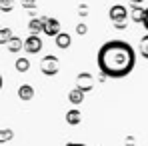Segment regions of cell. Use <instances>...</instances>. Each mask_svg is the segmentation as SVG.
I'll list each match as a JSON object with an SVG mask.
<instances>
[{"label":"cell","mask_w":148,"mask_h":146,"mask_svg":"<svg viewBox=\"0 0 148 146\" xmlns=\"http://www.w3.org/2000/svg\"><path fill=\"white\" fill-rule=\"evenodd\" d=\"M96 64L102 78H126L136 66V50L126 40H108L100 46Z\"/></svg>","instance_id":"1"},{"label":"cell","mask_w":148,"mask_h":146,"mask_svg":"<svg viewBox=\"0 0 148 146\" xmlns=\"http://www.w3.org/2000/svg\"><path fill=\"white\" fill-rule=\"evenodd\" d=\"M58 70H60V60L54 54L42 56V60H40V72L44 74V76H56Z\"/></svg>","instance_id":"2"},{"label":"cell","mask_w":148,"mask_h":146,"mask_svg":"<svg viewBox=\"0 0 148 146\" xmlns=\"http://www.w3.org/2000/svg\"><path fill=\"white\" fill-rule=\"evenodd\" d=\"M108 18H110V22H112V24L128 22L130 12H128V8H126L124 4H114V6H110V10H108Z\"/></svg>","instance_id":"3"},{"label":"cell","mask_w":148,"mask_h":146,"mask_svg":"<svg viewBox=\"0 0 148 146\" xmlns=\"http://www.w3.org/2000/svg\"><path fill=\"white\" fill-rule=\"evenodd\" d=\"M74 88H78L80 92H90L92 88H94V76L90 72H80V74H76V86Z\"/></svg>","instance_id":"4"},{"label":"cell","mask_w":148,"mask_h":146,"mask_svg":"<svg viewBox=\"0 0 148 146\" xmlns=\"http://www.w3.org/2000/svg\"><path fill=\"white\" fill-rule=\"evenodd\" d=\"M40 20H42V24H44V34L46 36H52V38H56L62 30H60V22H58V18H50V16H40Z\"/></svg>","instance_id":"5"},{"label":"cell","mask_w":148,"mask_h":146,"mask_svg":"<svg viewBox=\"0 0 148 146\" xmlns=\"http://www.w3.org/2000/svg\"><path fill=\"white\" fill-rule=\"evenodd\" d=\"M24 50L28 54H38L42 50V38L40 36H28L24 40Z\"/></svg>","instance_id":"6"},{"label":"cell","mask_w":148,"mask_h":146,"mask_svg":"<svg viewBox=\"0 0 148 146\" xmlns=\"http://www.w3.org/2000/svg\"><path fill=\"white\" fill-rule=\"evenodd\" d=\"M128 12H130V20H132L134 24H142V22H144V12H146V8H142L140 4H132Z\"/></svg>","instance_id":"7"},{"label":"cell","mask_w":148,"mask_h":146,"mask_svg":"<svg viewBox=\"0 0 148 146\" xmlns=\"http://www.w3.org/2000/svg\"><path fill=\"white\" fill-rule=\"evenodd\" d=\"M6 48H8V52H10V54H18L20 50H24V40H22L20 36H12V38L8 40Z\"/></svg>","instance_id":"8"},{"label":"cell","mask_w":148,"mask_h":146,"mask_svg":"<svg viewBox=\"0 0 148 146\" xmlns=\"http://www.w3.org/2000/svg\"><path fill=\"white\" fill-rule=\"evenodd\" d=\"M54 42H56L58 48L66 50V48H70V44H72V36H70L68 32H60V34L54 38Z\"/></svg>","instance_id":"9"},{"label":"cell","mask_w":148,"mask_h":146,"mask_svg":"<svg viewBox=\"0 0 148 146\" xmlns=\"http://www.w3.org/2000/svg\"><path fill=\"white\" fill-rule=\"evenodd\" d=\"M18 98H20L22 102L32 100V98H34V86H32V84H22V86L18 88Z\"/></svg>","instance_id":"10"},{"label":"cell","mask_w":148,"mask_h":146,"mask_svg":"<svg viewBox=\"0 0 148 146\" xmlns=\"http://www.w3.org/2000/svg\"><path fill=\"white\" fill-rule=\"evenodd\" d=\"M64 118H66V124H68V126H78V124L82 122V112H80V110H76V108H72V110H68V112H66V116H64Z\"/></svg>","instance_id":"11"},{"label":"cell","mask_w":148,"mask_h":146,"mask_svg":"<svg viewBox=\"0 0 148 146\" xmlns=\"http://www.w3.org/2000/svg\"><path fill=\"white\" fill-rule=\"evenodd\" d=\"M28 30H30V36H38L40 32H44V24H42V20L36 16V18H30V22H28Z\"/></svg>","instance_id":"12"},{"label":"cell","mask_w":148,"mask_h":146,"mask_svg":"<svg viewBox=\"0 0 148 146\" xmlns=\"http://www.w3.org/2000/svg\"><path fill=\"white\" fill-rule=\"evenodd\" d=\"M68 102H70L72 106H80V104L84 102V92H80L78 88H72V90L68 92Z\"/></svg>","instance_id":"13"},{"label":"cell","mask_w":148,"mask_h":146,"mask_svg":"<svg viewBox=\"0 0 148 146\" xmlns=\"http://www.w3.org/2000/svg\"><path fill=\"white\" fill-rule=\"evenodd\" d=\"M14 68H16L18 72H28V70H30V60H28L26 56H20V58L14 62Z\"/></svg>","instance_id":"14"},{"label":"cell","mask_w":148,"mask_h":146,"mask_svg":"<svg viewBox=\"0 0 148 146\" xmlns=\"http://www.w3.org/2000/svg\"><path fill=\"white\" fill-rule=\"evenodd\" d=\"M138 52H140V56L148 60V32L140 38V42H138Z\"/></svg>","instance_id":"15"},{"label":"cell","mask_w":148,"mask_h":146,"mask_svg":"<svg viewBox=\"0 0 148 146\" xmlns=\"http://www.w3.org/2000/svg\"><path fill=\"white\" fill-rule=\"evenodd\" d=\"M14 138V130L12 128H0V144H6Z\"/></svg>","instance_id":"16"},{"label":"cell","mask_w":148,"mask_h":146,"mask_svg":"<svg viewBox=\"0 0 148 146\" xmlns=\"http://www.w3.org/2000/svg\"><path fill=\"white\" fill-rule=\"evenodd\" d=\"M14 34L10 32V28H2L0 30V44H8V40L12 38Z\"/></svg>","instance_id":"17"},{"label":"cell","mask_w":148,"mask_h":146,"mask_svg":"<svg viewBox=\"0 0 148 146\" xmlns=\"http://www.w3.org/2000/svg\"><path fill=\"white\" fill-rule=\"evenodd\" d=\"M14 8V0H0V10L2 12H10Z\"/></svg>","instance_id":"18"},{"label":"cell","mask_w":148,"mask_h":146,"mask_svg":"<svg viewBox=\"0 0 148 146\" xmlns=\"http://www.w3.org/2000/svg\"><path fill=\"white\" fill-rule=\"evenodd\" d=\"M88 14H90V8H88V4H80V6H78V16H80V18H86Z\"/></svg>","instance_id":"19"},{"label":"cell","mask_w":148,"mask_h":146,"mask_svg":"<svg viewBox=\"0 0 148 146\" xmlns=\"http://www.w3.org/2000/svg\"><path fill=\"white\" fill-rule=\"evenodd\" d=\"M74 32H76L78 36H84V34L88 32V26L84 24V22H80V24H76V28H74Z\"/></svg>","instance_id":"20"},{"label":"cell","mask_w":148,"mask_h":146,"mask_svg":"<svg viewBox=\"0 0 148 146\" xmlns=\"http://www.w3.org/2000/svg\"><path fill=\"white\" fill-rule=\"evenodd\" d=\"M36 2H38V0H22V6H24L26 10H30V12H32V10L36 8Z\"/></svg>","instance_id":"21"},{"label":"cell","mask_w":148,"mask_h":146,"mask_svg":"<svg viewBox=\"0 0 148 146\" xmlns=\"http://www.w3.org/2000/svg\"><path fill=\"white\" fill-rule=\"evenodd\" d=\"M124 146H136V138L130 134V136H126L124 138Z\"/></svg>","instance_id":"22"},{"label":"cell","mask_w":148,"mask_h":146,"mask_svg":"<svg viewBox=\"0 0 148 146\" xmlns=\"http://www.w3.org/2000/svg\"><path fill=\"white\" fill-rule=\"evenodd\" d=\"M116 30H126V26H128V22H120V24H112Z\"/></svg>","instance_id":"23"},{"label":"cell","mask_w":148,"mask_h":146,"mask_svg":"<svg viewBox=\"0 0 148 146\" xmlns=\"http://www.w3.org/2000/svg\"><path fill=\"white\" fill-rule=\"evenodd\" d=\"M142 26H144V30H148V8H146V12H144V22H142Z\"/></svg>","instance_id":"24"},{"label":"cell","mask_w":148,"mask_h":146,"mask_svg":"<svg viewBox=\"0 0 148 146\" xmlns=\"http://www.w3.org/2000/svg\"><path fill=\"white\" fill-rule=\"evenodd\" d=\"M64 146H88V144H84V142H66Z\"/></svg>","instance_id":"25"},{"label":"cell","mask_w":148,"mask_h":146,"mask_svg":"<svg viewBox=\"0 0 148 146\" xmlns=\"http://www.w3.org/2000/svg\"><path fill=\"white\" fill-rule=\"evenodd\" d=\"M144 0H132V4H142Z\"/></svg>","instance_id":"26"},{"label":"cell","mask_w":148,"mask_h":146,"mask_svg":"<svg viewBox=\"0 0 148 146\" xmlns=\"http://www.w3.org/2000/svg\"><path fill=\"white\" fill-rule=\"evenodd\" d=\"M2 86H4V80H2V76H0V90H2Z\"/></svg>","instance_id":"27"},{"label":"cell","mask_w":148,"mask_h":146,"mask_svg":"<svg viewBox=\"0 0 148 146\" xmlns=\"http://www.w3.org/2000/svg\"><path fill=\"white\" fill-rule=\"evenodd\" d=\"M0 30H2V24H0Z\"/></svg>","instance_id":"28"}]
</instances>
